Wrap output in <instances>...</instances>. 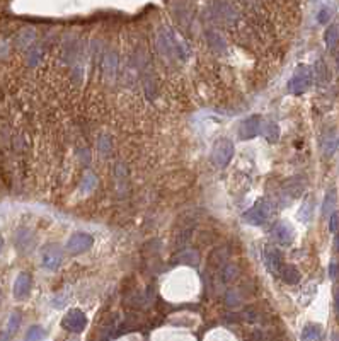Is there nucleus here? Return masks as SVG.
<instances>
[{
  "instance_id": "nucleus-9",
  "label": "nucleus",
  "mask_w": 339,
  "mask_h": 341,
  "mask_svg": "<svg viewBox=\"0 0 339 341\" xmlns=\"http://www.w3.org/2000/svg\"><path fill=\"white\" fill-rule=\"evenodd\" d=\"M262 256H264V265L266 268L275 273V275H278L281 271V254L276 247L273 246H264V251H262Z\"/></svg>"
},
{
  "instance_id": "nucleus-3",
  "label": "nucleus",
  "mask_w": 339,
  "mask_h": 341,
  "mask_svg": "<svg viewBox=\"0 0 339 341\" xmlns=\"http://www.w3.org/2000/svg\"><path fill=\"white\" fill-rule=\"evenodd\" d=\"M233 152H235V148H233L232 140L220 138V140H217V143L213 145V162L218 167H225L228 162L232 161Z\"/></svg>"
},
{
  "instance_id": "nucleus-23",
  "label": "nucleus",
  "mask_w": 339,
  "mask_h": 341,
  "mask_svg": "<svg viewBox=\"0 0 339 341\" xmlns=\"http://www.w3.org/2000/svg\"><path fill=\"white\" fill-rule=\"evenodd\" d=\"M2 249H4V239L2 235H0V253H2Z\"/></svg>"
},
{
  "instance_id": "nucleus-24",
  "label": "nucleus",
  "mask_w": 339,
  "mask_h": 341,
  "mask_svg": "<svg viewBox=\"0 0 339 341\" xmlns=\"http://www.w3.org/2000/svg\"><path fill=\"white\" fill-rule=\"evenodd\" d=\"M336 305H337V312H339V292H337V295H336Z\"/></svg>"
},
{
  "instance_id": "nucleus-19",
  "label": "nucleus",
  "mask_w": 339,
  "mask_h": 341,
  "mask_svg": "<svg viewBox=\"0 0 339 341\" xmlns=\"http://www.w3.org/2000/svg\"><path fill=\"white\" fill-rule=\"evenodd\" d=\"M19 324H21V316L17 314V312H14V314L9 318V323H7V334L11 336L17 331Z\"/></svg>"
},
{
  "instance_id": "nucleus-20",
  "label": "nucleus",
  "mask_w": 339,
  "mask_h": 341,
  "mask_svg": "<svg viewBox=\"0 0 339 341\" xmlns=\"http://www.w3.org/2000/svg\"><path fill=\"white\" fill-rule=\"evenodd\" d=\"M85 182H84V186H82V190L84 191H90V190H94V186H95V177H94V174H87L85 176V179H84Z\"/></svg>"
},
{
  "instance_id": "nucleus-15",
  "label": "nucleus",
  "mask_w": 339,
  "mask_h": 341,
  "mask_svg": "<svg viewBox=\"0 0 339 341\" xmlns=\"http://www.w3.org/2000/svg\"><path fill=\"white\" fill-rule=\"evenodd\" d=\"M322 329L319 324H307L302 331V341H319Z\"/></svg>"
},
{
  "instance_id": "nucleus-7",
  "label": "nucleus",
  "mask_w": 339,
  "mask_h": 341,
  "mask_svg": "<svg viewBox=\"0 0 339 341\" xmlns=\"http://www.w3.org/2000/svg\"><path fill=\"white\" fill-rule=\"evenodd\" d=\"M92 242H94L92 235H89L85 232H75L69 239V242H66V249H69L70 253H74V254L85 253L87 249H90Z\"/></svg>"
},
{
  "instance_id": "nucleus-22",
  "label": "nucleus",
  "mask_w": 339,
  "mask_h": 341,
  "mask_svg": "<svg viewBox=\"0 0 339 341\" xmlns=\"http://www.w3.org/2000/svg\"><path fill=\"white\" fill-rule=\"evenodd\" d=\"M329 19H331V9H322V11L319 12V22L326 24Z\"/></svg>"
},
{
  "instance_id": "nucleus-13",
  "label": "nucleus",
  "mask_w": 339,
  "mask_h": 341,
  "mask_svg": "<svg viewBox=\"0 0 339 341\" xmlns=\"http://www.w3.org/2000/svg\"><path fill=\"white\" fill-rule=\"evenodd\" d=\"M261 135L269 142H276L280 138V128L275 121H266L261 125Z\"/></svg>"
},
{
  "instance_id": "nucleus-8",
  "label": "nucleus",
  "mask_w": 339,
  "mask_h": 341,
  "mask_svg": "<svg viewBox=\"0 0 339 341\" xmlns=\"http://www.w3.org/2000/svg\"><path fill=\"white\" fill-rule=\"evenodd\" d=\"M273 237L276 242L281 244V246H290L295 239V230L288 222L281 220V222H278L273 227Z\"/></svg>"
},
{
  "instance_id": "nucleus-5",
  "label": "nucleus",
  "mask_w": 339,
  "mask_h": 341,
  "mask_svg": "<svg viewBox=\"0 0 339 341\" xmlns=\"http://www.w3.org/2000/svg\"><path fill=\"white\" fill-rule=\"evenodd\" d=\"M61 326L70 331V333H82L87 326V318L80 309H72L65 314V318L61 319Z\"/></svg>"
},
{
  "instance_id": "nucleus-16",
  "label": "nucleus",
  "mask_w": 339,
  "mask_h": 341,
  "mask_svg": "<svg viewBox=\"0 0 339 341\" xmlns=\"http://www.w3.org/2000/svg\"><path fill=\"white\" fill-rule=\"evenodd\" d=\"M46 338V331L41 326H31L27 329L26 336H24V341H43Z\"/></svg>"
},
{
  "instance_id": "nucleus-4",
  "label": "nucleus",
  "mask_w": 339,
  "mask_h": 341,
  "mask_svg": "<svg viewBox=\"0 0 339 341\" xmlns=\"http://www.w3.org/2000/svg\"><path fill=\"white\" fill-rule=\"evenodd\" d=\"M41 263H43V266L50 271L58 270L61 266V263H63V251H61V247L58 244H50V246H46L43 249Z\"/></svg>"
},
{
  "instance_id": "nucleus-12",
  "label": "nucleus",
  "mask_w": 339,
  "mask_h": 341,
  "mask_svg": "<svg viewBox=\"0 0 339 341\" xmlns=\"http://www.w3.org/2000/svg\"><path fill=\"white\" fill-rule=\"evenodd\" d=\"M280 275H281V278H283V282L288 283V285H297V283L300 282V271L292 265L281 266Z\"/></svg>"
},
{
  "instance_id": "nucleus-11",
  "label": "nucleus",
  "mask_w": 339,
  "mask_h": 341,
  "mask_svg": "<svg viewBox=\"0 0 339 341\" xmlns=\"http://www.w3.org/2000/svg\"><path fill=\"white\" fill-rule=\"evenodd\" d=\"M336 203H337V191H336V188H329L326 193V198H324V203H322L324 217H331L334 213V208H336Z\"/></svg>"
},
{
  "instance_id": "nucleus-2",
  "label": "nucleus",
  "mask_w": 339,
  "mask_h": 341,
  "mask_svg": "<svg viewBox=\"0 0 339 341\" xmlns=\"http://www.w3.org/2000/svg\"><path fill=\"white\" fill-rule=\"evenodd\" d=\"M269 215H271V203L268 200L262 198V200H257L256 203L242 215V219H244V222L251 225H262L269 219Z\"/></svg>"
},
{
  "instance_id": "nucleus-25",
  "label": "nucleus",
  "mask_w": 339,
  "mask_h": 341,
  "mask_svg": "<svg viewBox=\"0 0 339 341\" xmlns=\"http://www.w3.org/2000/svg\"><path fill=\"white\" fill-rule=\"evenodd\" d=\"M336 246L339 247V235H337V241H336Z\"/></svg>"
},
{
  "instance_id": "nucleus-10",
  "label": "nucleus",
  "mask_w": 339,
  "mask_h": 341,
  "mask_svg": "<svg viewBox=\"0 0 339 341\" xmlns=\"http://www.w3.org/2000/svg\"><path fill=\"white\" fill-rule=\"evenodd\" d=\"M29 290H31V276L27 273H21L16 278V282H14V297L17 300H22L29 295Z\"/></svg>"
},
{
  "instance_id": "nucleus-14",
  "label": "nucleus",
  "mask_w": 339,
  "mask_h": 341,
  "mask_svg": "<svg viewBox=\"0 0 339 341\" xmlns=\"http://www.w3.org/2000/svg\"><path fill=\"white\" fill-rule=\"evenodd\" d=\"M314 205H316V200L312 198V196H309V198H305V201L302 203V208H300L298 212V219L302 220V222H310V219H312V213H314Z\"/></svg>"
},
{
  "instance_id": "nucleus-17",
  "label": "nucleus",
  "mask_w": 339,
  "mask_h": 341,
  "mask_svg": "<svg viewBox=\"0 0 339 341\" xmlns=\"http://www.w3.org/2000/svg\"><path fill=\"white\" fill-rule=\"evenodd\" d=\"M324 40H326L327 48L336 46V43L339 41V26H337V24H332V26L327 27L326 35H324Z\"/></svg>"
},
{
  "instance_id": "nucleus-21",
  "label": "nucleus",
  "mask_w": 339,
  "mask_h": 341,
  "mask_svg": "<svg viewBox=\"0 0 339 341\" xmlns=\"http://www.w3.org/2000/svg\"><path fill=\"white\" fill-rule=\"evenodd\" d=\"M329 229H331V232H336L339 229V213L334 212L331 215V222H329Z\"/></svg>"
},
{
  "instance_id": "nucleus-1",
  "label": "nucleus",
  "mask_w": 339,
  "mask_h": 341,
  "mask_svg": "<svg viewBox=\"0 0 339 341\" xmlns=\"http://www.w3.org/2000/svg\"><path fill=\"white\" fill-rule=\"evenodd\" d=\"M312 80H314V72L310 67L307 65H300L297 72L292 75V79H290L288 82V90L292 94H303L305 90H309V87L312 85Z\"/></svg>"
},
{
  "instance_id": "nucleus-6",
  "label": "nucleus",
  "mask_w": 339,
  "mask_h": 341,
  "mask_svg": "<svg viewBox=\"0 0 339 341\" xmlns=\"http://www.w3.org/2000/svg\"><path fill=\"white\" fill-rule=\"evenodd\" d=\"M261 118L259 116H249L239 125L237 135L241 140H251V138L257 137L261 133Z\"/></svg>"
},
{
  "instance_id": "nucleus-18",
  "label": "nucleus",
  "mask_w": 339,
  "mask_h": 341,
  "mask_svg": "<svg viewBox=\"0 0 339 341\" xmlns=\"http://www.w3.org/2000/svg\"><path fill=\"white\" fill-rule=\"evenodd\" d=\"M31 242H32V235H31L29 230H26V229L19 230V232H17V237H16L17 247H21V251H22V249L29 247V244H31Z\"/></svg>"
}]
</instances>
